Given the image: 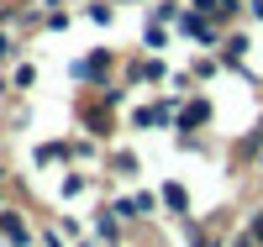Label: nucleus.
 <instances>
[{
	"instance_id": "24",
	"label": "nucleus",
	"mask_w": 263,
	"mask_h": 247,
	"mask_svg": "<svg viewBox=\"0 0 263 247\" xmlns=\"http://www.w3.org/2000/svg\"><path fill=\"white\" fill-rule=\"evenodd\" d=\"M227 247H258V242H253V237H248V232H242V237H232V242H227Z\"/></svg>"
},
{
	"instance_id": "18",
	"label": "nucleus",
	"mask_w": 263,
	"mask_h": 247,
	"mask_svg": "<svg viewBox=\"0 0 263 247\" xmlns=\"http://www.w3.org/2000/svg\"><path fill=\"white\" fill-rule=\"evenodd\" d=\"M111 211L126 221V226H132V221H137V205H132V195H121V200H111Z\"/></svg>"
},
{
	"instance_id": "20",
	"label": "nucleus",
	"mask_w": 263,
	"mask_h": 247,
	"mask_svg": "<svg viewBox=\"0 0 263 247\" xmlns=\"http://www.w3.org/2000/svg\"><path fill=\"white\" fill-rule=\"evenodd\" d=\"M184 11H195V16H216V0H184Z\"/></svg>"
},
{
	"instance_id": "21",
	"label": "nucleus",
	"mask_w": 263,
	"mask_h": 247,
	"mask_svg": "<svg viewBox=\"0 0 263 247\" xmlns=\"http://www.w3.org/2000/svg\"><path fill=\"white\" fill-rule=\"evenodd\" d=\"M248 237L263 247V211H253V221H248Z\"/></svg>"
},
{
	"instance_id": "30",
	"label": "nucleus",
	"mask_w": 263,
	"mask_h": 247,
	"mask_svg": "<svg viewBox=\"0 0 263 247\" xmlns=\"http://www.w3.org/2000/svg\"><path fill=\"white\" fill-rule=\"evenodd\" d=\"M116 6H132V0H116Z\"/></svg>"
},
{
	"instance_id": "5",
	"label": "nucleus",
	"mask_w": 263,
	"mask_h": 247,
	"mask_svg": "<svg viewBox=\"0 0 263 247\" xmlns=\"http://www.w3.org/2000/svg\"><path fill=\"white\" fill-rule=\"evenodd\" d=\"M205 121H211V100H184L179 116H174V126H179V131H195V126H205Z\"/></svg>"
},
{
	"instance_id": "11",
	"label": "nucleus",
	"mask_w": 263,
	"mask_h": 247,
	"mask_svg": "<svg viewBox=\"0 0 263 247\" xmlns=\"http://www.w3.org/2000/svg\"><path fill=\"white\" fill-rule=\"evenodd\" d=\"M179 16H184L179 0H153V11H147V21H163V27H168V21H179Z\"/></svg>"
},
{
	"instance_id": "3",
	"label": "nucleus",
	"mask_w": 263,
	"mask_h": 247,
	"mask_svg": "<svg viewBox=\"0 0 263 247\" xmlns=\"http://www.w3.org/2000/svg\"><path fill=\"white\" fill-rule=\"evenodd\" d=\"M174 116H179V110H174L168 100H163V105H137V110H132V126H137V131H153V126L168 131V126H174Z\"/></svg>"
},
{
	"instance_id": "8",
	"label": "nucleus",
	"mask_w": 263,
	"mask_h": 247,
	"mask_svg": "<svg viewBox=\"0 0 263 247\" xmlns=\"http://www.w3.org/2000/svg\"><path fill=\"white\" fill-rule=\"evenodd\" d=\"M168 69H163V58H147V63H132V69H126V84L132 89H137V84H158Z\"/></svg>"
},
{
	"instance_id": "31",
	"label": "nucleus",
	"mask_w": 263,
	"mask_h": 247,
	"mask_svg": "<svg viewBox=\"0 0 263 247\" xmlns=\"http://www.w3.org/2000/svg\"><path fill=\"white\" fill-rule=\"evenodd\" d=\"M258 168H263V158H258Z\"/></svg>"
},
{
	"instance_id": "17",
	"label": "nucleus",
	"mask_w": 263,
	"mask_h": 247,
	"mask_svg": "<svg viewBox=\"0 0 263 247\" xmlns=\"http://www.w3.org/2000/svg\"><path fill=\"white\" fill-rule=\"evenodd\" d=\"M58 158H69V147H63V142H48V147H37V163H58Z\"/></svg>"
},
{
	"instance_id": "16",
	"label": "nucleus",
	"mask_w": 263,
	"mask_h": 247,
	"mask_svg": "<svg viewBox=\"0 0 263 247\" xmlns=\"http://www.w3.org/2000/svg\"><path fill=\"white\" fill-rule=\"evenodd\" d=\"M132 205H137V221H147L153 211H158V195H147V189H142V195H132Z\"/></svg>"
},
{
	"instance_id": "14",
	"label": "nucleus",
	"mask_w": 263,
	"mask_h": 247,
	"mask_svg": "<svg viewBox=\"0 0 263 247\" xmlns=\"http://www.w3.org/2000/svg\"><path fill=\"white\" fill-rule=\"evenodd\" d=\"M90 21L111 27V21H116V0H95V6H90Z\"/></svg>"
},
{
	"instance_id": "27",
	"label": "nucleus",
	"mask_w": 263,
	"mask_h": 247,
	"mask_svg": "<svg viewBox=\"0 0 263 247\" xmlns=\"http://www.w3.org/2000/svg\"><path fill=\"white\" fill-rule=\"evenodd\" d=\"M6 205H11V200H6V189H0V211H6Z\"/></svg>"
},
{
	"instance_id": "2",
	"label": "nucleus",
	"mask_w": 263,
	"mask_h": 247,
	"mask_svg": "<svg viewBox=\"0 0 263 247\" xmlns=\"http://www.w3.org/2000/svg\"><path fill=\"white\" fill-rule=\"evenodd\" d=\"M248 48H253L248 32H227L221 42H216V63H221V69H242V63H248Z\"/></svg>"
},
{
	"instance_id": "4",
	"label": "nucleus",
	"mask_w": 263,
	"mask_h": 247,
	"mask_svg": "<svg viewBox=\"0 0 263 247\" xmlns=\"http://www.w3.org/2000/svg\"><path fill=\"white\" fill-rule=\"evenodd\" d=\"M0 237H6L11 247H32V221L21 216L16 205H6V211H0Z\"/></svg>"
},
{
	"instance_id": "22",
	"label": "nucleus",
	"mask_w": 263,
	"mask_h": 247,
	"mask_svg": "<svg viewBox=\"0 0 263 247\" xmlns=\"http://www.w3.org/2000/svg\"><path fill=\"white\" fill-rule=\"evenodd\" d=\"M6 58H16V37H6V32H0V63H6Z\"/></svg>"
},
{
	"instance_id": "10",
	"label": "nucleus",
	"mask_w": 263,
	"mask_h": 247,
	"mask_svg": "<svg viewBox=\"0 0 263 247\" xmlns=\"http://www.w3.org/2000/svg\"><path fill=\"white\" fill-rule=\"evenodd\" d=\"M126 89H132V84L105 79V84H100V105H105V110H121V105H126Z\"/></svg>"
},
{
	"instance_id": "13",
	"label": "nucleus",
	"mask_w": 263,
	"mask_h": 247,
	"mask_svg": "<svg viewBox=\"0 0 263 247\" xmlns=\"http://www.w3.org/2000/svg\"><path fill=\"white\" fill-rule=\"evenodd\" d=\"M242 6H248V0H216V21H221V27H232V21L242 16Z\"/></svg>"
},
{
	"instance_id": "12",
	"label": "nucleus",
	"mask_w": 263,
	"mask_h": 247,
	"mask_svg": "<svg viewBox=\"0 0 263 247\" xmlns=\"http://www.w3.org/2000/svg\"><path fill=\"white\" fill-rule=\"evenodd\" d=\"M142 48H147V53H163V48H168V27H163V21H147Z\"/></svg>"
},
{
	"instance_id": "9",
	"label": "nucleus",
	"mask_w": 263,
	"mask_h": 247,
	"mask_svg": "<svg viewBox=\"0 0 263 247\" xmlns=\"http://www.w3.org/2000/svg\"><path fill=\"white\" fill-rule=\"evenodd\" d=\"M79 116H84V126H90L95 137H111V110H105V105H84Z\"/></svg>"
},
{
	"instance_id": "15",
	"label": "nucleus",
	"mask_w": 263,
	"mask_h": 247,
	"mask_svg": "<svg viewBox=\"0 0 263 247\" xmlns=\"http://www.w3.org/2000/svg\"><path fill=\"white\" fill-rule=\"evenodd\" d=\"M111 168L132 179V174H137V153H126V147H121V153H111Z\"/></svg>"
},
{
	"instance_id": "23",
	"label": "nucleus",
	"mask_w": 263,
	"mask_h": 247,
	"mask_svg": "<svg viewBox=\"0 0 263 247\" xmlns=\"http://www.w3.org/2000/svg\"><path fill=\"white\" fill-rule=\"evenodd\" d=\"M248 16H253V21H263V0H248Z\"/></svg>"
},
{
	"instance_id": "28",
	"label": "nucleus",
	"mask_w": 263,
	"mask_h": 247,
	"mask_svg": "<svg viewBox=\"0 0 263 247\" xmlns=\"http://www.w3.org/2000/svg\"><path fill=\"white\" fill-rule=\"evenodd\" d=\"M79 247H100V242H79Z\"/></svg>"
},
{
	"instance_id": "29",
	"label": "nucleus",
	"mask_w": 263,
	"mask_h": 247,
	"mask_svg": "<svg viewBox=\"0 0 263 247\" xmlns=\"http://www.w3.org/2000/svg\"><path fill=\"white\" fill-rule=\"evenodd\" d=\"M0 184H6V168H0Z\"/></svg>"
},
{
	"instance_id": "1",
	"label": "nucleus",
	"mask_w": 263,
	"mask_h": 247,
	"mask_svg": "<svg viewBox=\"0 0 263 247\" xmlns=\"http://www.w3.org/2000/svg\"><path fill=\"white\" fill-rule=\"evenodd\" d=\"M111 63H116V48H95L90 58H74V63H69V79H74V84H95V89H100L105 79H111Z\"/></svg>"
},
{
	"instance_id": "26",
	"label": "nucleus",
	"mask_w": 263,
	"mask_h": 247,
	"mask_svg": "<svg viewBox=\"0 0 263 247\" xmlns=\"http://www.w3.org/2000/svg\"><path fill=\"white\" fill-rule=\"evenodd\" d=\"M42 242H48V247H63V237H58V232H48V237H42Z\"/></svg>"
},
{
	"instance_id": "7",
	"label": "nucleus",
	"mask_w": 263,
	"mask_h": 247,
	"mask_svg": "<svg viewBox=\"0 0 263 247\" xmlns=\"http://www.w3.org/2000/svg\"><path fill=\"white\" fill-rule=\"evenodd\" d=\"M95 237H100V242H116V247H121V237H126V221H121L111 205H105V211H95Z\"/></svg>"
},
{
	"instance_id": "25",
	"label": "nucleus",
	"mask_w": 263,
	"mask_h": 247,
	"mask_svg": "<svg viewBox=\"0 0 263 247\" xmlns=\"http://www.w3.org/2000/svg\"><path fill=\"white\" fill-rule=\"evenodd\" d=\"M195 247H221V242H216V237H205V232H200V237H195Z\"/></svg>"
},
{
	"instance_id": "19",
	"label": "nucleus",
	"mask_w": 263,
	"mask_h": 247,
	"mask_svg": "<svg viewBox=\"0 0 263 247\" xmlns=\"http://www.w3.org/2000/svg\"><path fill=\"white\" fill-rule=\"evenodd\" d=\"M11 84H16V89H32V84H37V69H32V63H21V69L11 74Z\"/></svg>"
},
{
	"instance_id": "6",
	"label": "nucleus",
	"mask_w": 263,
	"mask_h": 247,
	"mask_svg": "<svg viewBox=\"0 0 263 247\" xmlns=\"http://www.w3.org/2000/svg\"><path fill=\"white\" fill-rule=\"evenodd\" d=\"M158 205H163L168 216H190V189L168 179V184H158Z\"/></svg>"
}]
</instances>
